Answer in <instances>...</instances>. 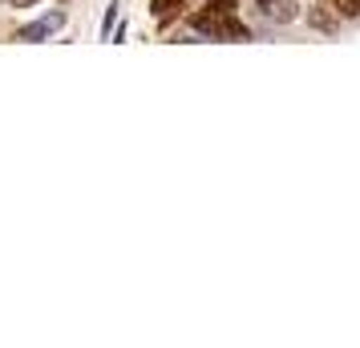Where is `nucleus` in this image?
Wrapping results in <instances>:
<instances>
[{"label":"nucleus","instance_id":"obj_4","mask_svg":"<svg viewBox=\"0 0 360 348\" xmlns=\"http://www.w3.org/2000/svg\"><path fill=\"white\" fill-rule=\"evenodd\" d=\"M114 17H117V13L110 8V13H105V20H101V37H110V29H114Z\"/></svg>","mask_w":360,"mask_h":348},{"label":"nucleus","instance_id":"obj_3","mask_svg":"<svg viewBox=\"0 0 360 348\" xmlns=\"http://www.w3.org/2000/svg\"><path fill=\"white\" fill-rule=\"evenodd\" d=\"M336 8H340L344 17H356V13H360V0H336Z\"/></svg>","mask_w":360,"mask_h":348},{"label":"nucleus","instance_id":"obj_1","mask_svg":"<svg viewBox=\"0 0 360 348\" xmlns=\"http://www.w3.org/2000/svg\"><path fill=\"white\" fill-rule=\"evenodd\" d=\"M61 13H49V17L45 20H37V25H25V29H20L17 33V41H41V37H49L53 29H61Z\"/></svg>","mask_w":360,"mask_h":348},{"label":"nucleus","instance_id":"obj_2","mask_svg":"<svg viewBox=\"0 0 360 348\" xmlns=\"http://www.w3.org/2000/svg\"><path fill=\"white\" fill-rule=\"evenodd\" d=\"M182 4H186V0H154V4H150V13H154V17L166 25V20H170V17L182 8Z\"/></svg>","mask_w":360,"mask_h":348}]
</instances>
